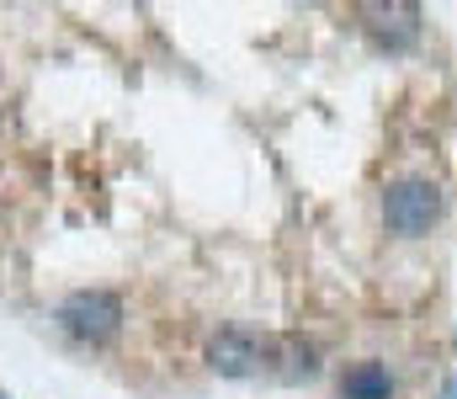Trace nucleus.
<instances>
[{"label":"nucleus","mask_w":457,"mask_h":399,"mask_svg":"<svg viewBox=\"0 0 457 399\" xmlns=\"http://www.w3.org/2000/svg\"><path fill=\"white\" fill-rule=\"evenodd\" d=\"M378 208H383V229L394 240H426L447 219V192L436 176H394L383 187Z\"/></svg>","instance_id":"nucleus-1"},{"label":"nucleus","mask_w":457,"mask_h":399,"mask_svg":"<svg viewBox=\"0 0 457 399\" xmlns=\"http://www.w3.org/2000/svg\"><path fill=\"white\" fill-rule=\"evenodd\" d=\"M122 320H128V309H122V293H112V287H75L54 309V325L70 341H80V346L112 341L117 330H122Z\"/></svg>","instance_id":"nucleus-2"},{"label":"nucleus","mask_w":457,"mask_h":399,"mask_svg":"<svg viewBox=\"0 0 457 399\" xmlns=\"http://www.w3.org/2000/svg\"><path fill=\"white\" fill-rule=\"evenodd\" d=\"M208 368L219 378H255V373H271L277 362V336H255L245 325H224L208 336Z\"/></svg>","instance_id":"nucleus-3"},{"label":"nucleus","mask_w":457,"mask_h":399,"mask_svg":"<svg viewBox=\"0 0 457 399\" xmlns=\"http://www.w3.org/2000/svg\"><path fill=\"white\" fill-rule=\"evenodd\" d=\"M361 16L383 48H410L420 37V5H361Z\"/></svg>","instance_id":"nucleus-4"},{"label":"nucleus","mask_w":457,"mask_h":399,"mask_svg":"<svg viewBox=\"0 0 457 399\" xmlns=\"http://www.w3.org/2000/svg\"><path fill=\"white\" fill-rule=\"evenodd\" d=\"M341 399H394V373H388V362H351L341 373Z\"/></svg>","instance_id":"nucleus-5"},{"label":"nucleus","mask_w":457,"mask_h":399,"mask_svg":"<svg viewBox=\"0 0 457 399\" xmlns=\"http://www.w3.org/2000/svg\"><path fill=\"white\" fill-rule=\"evenodd\" d=\"M277 362H287L282 378H314L320 373V346L303 341V336H277Z\"/></svg>","instance_id":"nucleus-6"},{"label":"nucleus","mask_w":457,"mask_h":399,"mask_svg":"<svg viewBox=\"0 0 457 399\" xmlns=\"http://www.w3.org/2000/svg\"><path fill=\"white\" fill-rule=\"evenodd\" d=\"M0 399H5V395H0Z\"/></svg>","instance_id":"nucleus-7"}]
</instances>
